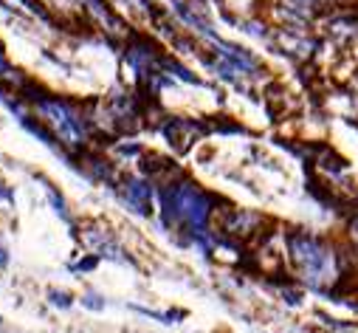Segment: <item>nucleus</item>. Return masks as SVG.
I'll list each match as a JSON object with an SVG mask.
<instances>
[{"label": "nucleus", "mask_w": 358, "mask_h": 333, "mask_svg": "<svg viewBox=\"0 0 358 333\" xmlns=\"http://www.w3.org/2000/svg\"><path fill=\"white\" fill-rule=\"evenodd\" d=\"M161 204H164V218L166 223L178 220L189 226L192 232H201L209 212H212V198L198 190L195 184H175V187H166L161 192Z\"/></svg>", "instance_id": "1"}, {"label": "nucleus", "mask_w": 358, "mask_h": 333, "mask_svg": "<svg viewBox=\"0 0 358 333\" xmlns=\"http://www.w3.org/2000/svg\"><path fill=\"white\" fill-rule=\"evenodd\" d=\"M288 248H291L296 269L313 288H322L324 283L333 280V255L327 252V246L319 237L294 232V234H288Z\"/></svg>", "instance_id": "2"}, {"label": "nucleus", "mask_w": 358, "mask_h": 333, "mask_svg": "<svg viewBox=\"0 0 358 333\" xmlns=\"http://www.w3.org/2000/svg\"><path fill=\"white\" fill-rule=\"evenodd\" d=\"M37 108H40V113L45 116V122L51 125V130H54L65 144H71V147L82 144V139H85V125H82V119H79L65 102H59V99H40Z\"/></svg>", "instance_id": "3"}, {"label": "nucleus", "mask_w": 358, "mask_h": 333, "mask_svg": "<svg viewBox=\"0 0 358 333\" xmlns=\"http://www.w3.org/2000/svg\"><path fill=\"white\" fill-rule=\"evenodd\" d=\"M122 201H124L133 212L150 215V209H152V190H150L144 181H138V178H127V181L122 184Z\"/></svg>", "instance_id": "4"}, {"label": "nucleus", "mask_w": 358, "mask_h": 333, "mask_svg": "<svg viewBox=\"0 0 358 333\" xmlns=\"http://www.w3.org/2000/svg\"><path fill=\"white\" fill-rule=\"evenodd\" d=\"M0 79L15 82V71L9 68V62H6V57H3V54H0Z\"/></svg>", "instance_id": "5"}, {"label": "nucleus", "mask_w": 358, "mask_h": 333, "mask_svg": "<svg viewBox=\"0 0 358 333\" xmlns=\"http://www.w3.org/2000/svg\"><path fill=\"white\" fill-rule=\"evenodd\" d=\"M51 302H54V305H62V308H68V305H71V297H68L65 291H51Z\"/></svg>", "instance_id": "6"}, {"label": "nucleus", "mask_w": 358, "mask_h": 333, "mask_svg": "<svg viewBox=\"0 0 358 333\" xmlns=\"http://www.w3.org/2000/svg\"><path fill=\"white\" fill-rule=\"evenodd\" d=\"M96 299H99V297L87 294V297H85V305H87V308H96V311H99V308H105V302H96Z\"/></svg>", "instance_id": "7"}]
</instances>
